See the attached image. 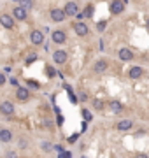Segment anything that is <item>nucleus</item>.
<instances>
[{
	"instance_id": "nucleus-1",
	"label": "nucleus",
	"mask_w": 149,
	"mask_h": 158,
	"mask_svg": "<svg viewBox=\"0 0 149 158\" xmlns=\"http://www.w3.org/2000/svg\"><path fill=\"white\" fill-rule=\"evenodd\" d=\"M125 11V2L123 0H112V4H111V13L112 14H121Z\"/></svg>"
},
{
	"instance_id": "nucleus-4",
	"label": "nucleus",
	"mask_w": 149,
	"mask_h": 158,
	"mask_svg": "<svg viewBox=\"0 0 149 158\" xmlns=\"http://www.w3.org/2000/svg\"><path fill=\"white\" fill-rule=\"evenodd\" d=\"M74 30H76V34H77V35H81V37H84V35H88V32H90V28H88V27H86L84 23H76V25H74Z\"/></svg>"
},
{
	"instance_id": "nucleus-9",
	"label": "nucleus",
	"mask_w": 149,
	"mask_h": 158,
	"mask_svg": "<svg viewBox=\"0 0 149 158\" xmlns=\"http://www.w3.org/2000/svg\"><path fill=\"white\" fill-rule=\"evenodd\" d=\"M65 14L67 16H77V4H74V2H69L67 5H65Z\"/></svg>"
},
{
	"instance_id": "nucleus-22",
	"label": "nucleus",
	"mask_w": 149,
	"mask_h": 158,
	"mask_svg": "<svg viewBox=\"0 0 149 158\" xmlns=\"http://www.w3.org/2000/svg\"><path fill=\"white\" fill-rule=\"evenodd\" d=\"M83 116H84L86 121H90V120H91V114H90V111H83Z\"/></svg>"
},
{
	"instance_id": "nucleus-19",
	"label": "nucleus",
	"mask_w": 149,
	"mask_h": 158,
	"mask_svg": "<svg viewBox=\"0 0 149 158\" xmlns=\"http://www.w3.org/2000/svg\"><path fill=\"white\" fill-rule=\"evenodd\" d=\"M111 107H112L114 111H116V113H119L121 109H123V106H121L119 102H112V104H111Z\"/></svg>"
},
{
	"instance_id": "nucleus-32",
	"label": "nucleus",
	"mask_w": 149,
	"mask_h": 158,
	"mask_svg": "<svg viewBox=\"0 0 149 158\" xmlns=\"http://www.w3.org/2000/svg\"><path fill=\"white\" fill-rule=\"evenodd\" d=\"M123 2H125V4H126V2H128V0H123Z\"/></svg>"
},
{
	"instance_id": "nucleus-33",
	"label": "nucleus",
	"mask_w": 149,
	"mask_h": 158,
	"mask_svg": "<svg viewBox=\"0 0 149 158\" xmlns=\"http://www.w3.org/2000/svg\"><path fill=\"white\" fill-rule=\"evenodd\" d=\"M83 158H86V156H83Z\"/></svg>"
},
{
	"instance_id": "nucleus-21",
	"label": "nucleus",
	"mask_w": 149,
	"mask_h": 158,
	"mask_svg": "<svg viewBox=\"0 0 149 158\" xmlns=\"http://www.w3.org/2000/svg\"><path fill=\"white\" fill-rule=\"evenodd\" d=\"M34 60H37V55H35V53H32L30 56H27V63H32Z\"/></svg>"
},
{
	"instance_id": "nucleus-2",
	"label": "nucleus",
	"mask_w": 149,
	"mask_h": 158,
	"mask_svg": "<svg viewBox=\"0 0 149 158\" xmlns=\"http://www.w3.org/2000/svg\"><path fill=\"white\" fill-rule=\"evenodd\" d=\"M65 18H67V14H65L63 9H53V11H51V20H53V21H56V23L65 21Z\"/></svg>"
},
{
	"instance_id": "nucleus-16",
	"label": "nucleus",
	"mask_w": 149,
	"mask_h": 158,
	"mask_svg": "<svg viewBox=\"0 0 149 158\" xmlns=\"http://www.w3.org/2000/svg\"><path fill=\"white\" fill-rule=\"evenodd\" d=\"M107 69V62L105 60H98L97 63H95V67H93V70L95 72H104Z\"/></svg>"
},
{
	"instance_id": "nucleus-12",
	"label": "nucleus",
	"mask_w": 149,
	"mask_h": 158,
	"mask_svg": "<svg viewBox=\"0 0 149 158\" xmlns=\"http://www.w3.org/2000/svg\"><path fill=\"white\" fill-rule=\"evenodd\" d=\"M16 97H18L20 100H28V97H30L28 88H23V86H20L18 90H16Z\"/></svg>"
},
{
	"instance_id": "nucleus-10",
	"label": "nucleus",
	"mask_w": 149,
	"mask_h": 158,
	"mask_svg": "<svg viewBox=\"0 0 149 158\" xmlns=\"http://www.w3.org/2000/svg\"><path fill=\"white\" fill-rule=\"evenodd\" d=\"M0 23H2L5 28H12V27H14V18H11V16H7V14H2L0 16Z\"/></svg>"
},
{
	"instance_id": "nucleus-11",
	"label": "nucleus",
	"mask_w": 149,
	"mask_h": 158,
	"mask_svg": "<svg viewBox=\"0 0 149 158\" xmlns=\"http://www.w3.org/2000/svg\"><path fill=\"white\" fill-rule=\"evenodd\" d=\"M51 39H53V42H56V44H63L67 37H65V34L62 32V30H56V32H53Z\"/></svg>"
},
{
	"instance_id": "nucleus-18",
	"label": "nucleus",
	"mask_w": 149,
	"mask_h": 158,
	"mask_svg": "<svg viewBox=\"0 0 149 158\" xmlns=\"http://www.w3.org/2000/svg\"><path fill=\"white\" fill-rule=\"evenodd\" d=\"M83 16H84V18H91V16H93V5H88Z\"/></svg>"
},
{
	"instance_id": "nucleus-20",
	"label": "nucleus",
	"mask_w": 149,
	"mask_h": 158,
	"mask_svg": "<svg viewBox=\"0 0 149 158\" xmlns=\"http://www.w3.org/2000/svg\"><path fill=\"white\" fill-rule=\"evenodd\" d=\"M58 158H72V153L70 151H63V153H60V156Z\"/></svg>"
},
{
	"instance_id": "nucleus-8",
	"label": "nucleus",
	"mask_w": 149,
	"mask_h": 158,
	"mask_svg": "<svg viewBox=\"0 0 149 158\" xmlns=\"http://www.w3.org/2000/svg\"><path fill=\"white\" fill-rule=\"evenodd\" d=\"M133 58V53L130 49H126V48H121L119 49V60L121 62H130Z\"/></svg>"
},
{
	"instance_id": "nucleus-14",
	"label": "nucleus",
	"mask_w": 149,
	"mask_h": 158,
	"mask_svg": "<svg viewBox=\"0 0 149 158\" xmlns=\"http://www.w3.org/2000/svg\"><path fill=\"white\" fill-rule=\"evenodd\" d=\"M130 128H132V121L130 120H123V121L118 123V130H121V132H126Z\"/></svg>"
},
{
	"instance_id": "nucleus-31",
	"label": "nucleus",
	"mask_w": 149,
	"mask_h": 158,
	"mask_svg": "<svg viewBox=\"0 0 149 158\" xmlns=\"http://www.w3.org/2000/svg\"><path fill=\"white\" fill-rule=\"evenodd\" d=\"M147 28H149V20H147Z\"/></svg>"
},
{
	"instance_id": "nucleus-3",
	"label": "nucleus",
	"mask_w": 149,
	"mask_h": 158,
	"mask_svg": "<svg viewBox=\"0 0 149 158\" xmlns=\"http://www.w3.org/2000/svg\"><path fill=\"white\" fill-rule=\"evenodd\" d=\"M0 113L5 114V116L14 114V104H12V102H2V104H0Z\"/></svg>"
},
{
	"instance_id": "nucleus-28",
	"label": "nucleus",
	"mask_w": 149,
	"mask_h": 158,
	"mask_svg": "<svg viewBox=\"0 0 149 158\" xmlns=\"http://www.w3.org/2000/svg\"><path fill=\"white\" fill-rule=\"evenodd\" d=\"M55 149H56L58 153H63V148H62V146H58V144H56V146H55Z\"/></svg>"
},
{
	"instance_id": "nucleus-7",
	"label": "nucleus",
	"mask_w": 149,
	"mask_h": 158,
	"mask_svg": "<svg viewBox=\"0 0 149 158\" xmlns=\"http://www.w3.org/2000/svg\"><path fill=\"white\" fill-rule=\"evenodd\" d=\"M12 18H14V20H25V18H27V9H23L21 5L14 7V11H12Z\"/></svg>"
},
{
	"instance_id": "nucleus-25",
	"label": "nucleus",
	"mask_w": 149,
	"mask_h": 158,
	"mask_svg": "<svg viewBox=\"0 0 149 158\" xmlns=\"http://www.w3.org/2000/svg\"><path fill=\"white\" fill-rule=\"evenodd\" d=\"M4 83H5V76H4V74H0V86H2Z\"/></svg>"
},
{
	"instance_id": "nucleus-23",
	"label": "nucleus",
	"mask_w": 149,
	"mask_h": 158,
	"mask_svg": "<svg viewBox=\"0 0 149 158\" xmlns=\"http://www.w3.org/2000/svg\"><path fill=\"white\" fill-rule=\"evenodd\" d=\"M48 74H49V77H55L56 74H55V69L53 67H48Z\"/></svg>"
},
{
	"instance_id": "nucleus-29",
	"label": "nucleus",
	"mask_w": 149,
	"mask_h": 158,
	"mask_svg": "<svg viewBox=\"0 0 149 158\" xmlns=\"http://www.w3.org/2000/svg\"><path fill=\"white\" fill-rule=\"evenodd\" d=\"M95 107H97V109H102V102L97 100V102H95Z\"/></svg>"
},
{
	"instance_id": "nucleus-24",
	"label": "nucleus",
	"mask_w": 149,
	"mask_h": 158,
	"mask_svg": "<svg viewBox=\"0 0 149 158\" xmlns=\"http://www.w3.org/2000/svg\"><path fill=\"white\" fill-rule=\"evenodd\" d=\"M42 149L44 151H49L51 149V144L49 142H42Z\"/></svg>"
},
{
	"instance_id": "nucleus-13",
	"label": "nucleus",
	"mask_w": 149,
	"mask_h": 158,
	"mask_svg": "<svg viewBox=\"0 0 149 158\" xmlns=\"http://www.w3.org/2000/svg\"><path fill=\"white\" fill-rule=\"evenodd\" d=\"M142 74H144V70H142L140 67H132V69H130V72H128V76H130L132 79H139Z\"/></svg>"
},
{
	"instance_id": "nucleus-5",
	"label": "nucleus",
	"mask_w": 149,
	"mask_h": 158,
	"mask_svg": "<svg viewBox=\"0 0 149 158\" xmlns=\"http://www.w3.org/2000/svg\"><path fill=\"white\" fill-rule=\"evenodd\" d=\"M30 39H32L34 44H42L44 42V34L41 30H34V32L30 34Z\"/></svg>"
},
{
	"instance_id": "nucleus-15",
	"label": "nucleus",
	"mask_w": 149,
	"mask_h": 158,
	"mask_svg": "<svg viewBox=\"0 0 149 158\" xmlns=\"http://www.w3.org/2000/svg\"><path fill=\"white\" fill-rule=\"evenodd\" d=\"M11 139H12L11 130H0V141H2V142H9Z\"/></svg>"
},
{
	"instance_id": "nucleus-30",
	"label": "nucleus",
	"mask_w": 149,
	"mask_h": 158,
	"mask_svg": "<svg viewBox=\"0 0 149 158\" xmlns=\"http://www.w3.org/2000/svg\"><path fill=\"white\" fill-rule=\"evenodd\" d=\"M137 158H149L147 155H144V153H139V155H137Z\"/></svg>"
},
{
	"instance_id": "nucleus-17",
	"label": "nucleus",
	"mask_w": 149,
	"mask_h": 158,
	"mask_svg": "<svg viewBox=\"0 0 149 158\" xmlns=\"http://www.w3.org/2000/svg\"><path fill=\"white\" fill-rule=\"evenodd\" d=\"M20 4H21L23 9H30V7H32V0H20Z\"/></svg>"
},
{
	"instance_id": "nucleus-27",
	"label": "nucleus",
	"mask_w": 149,
	"mask_h": 158,
	"mask_svg": "<svg viewBox=\"0 0 149 158\" xmlns=\"http://www.w3.org/2000/svg\"><path fill=\"white\" fill-rule=\"evenodd\" d=\"M97 28H98V30H100V32H102V30L105 28V23L102 21V23H100V25H98V27H97Z\"/></svg>"
},
{
	"instance_id": "nucleus-26",
	"label": "nucleus",
	"mask_w": 149,
	"mask_h": 158,
	"mask_svg": "<svg viewBox=\"0 0 149 158\" xmlns=\"http://www.w3.org/2000/svg\"><path fill=\"white\" fill-rule=\"evenodd\" d=\"M5 158H18V156H16V153L11 151V153H7V156H5Z\"/></svg>"
},
{
	"instance_id": "nucleus-6",
	"label": "nucleus",
	"mask_w": 149,
	"mask_h": 158,
	"mask_svg": "<svg viewBox=\"0 0 149 158\" xmlns=\"http://www.w3.org/2000/svg\"><path fill=\"white\" fill-rule=\"evenodd\" d=\"M53 60H55L58 65L65 63V62H67V53H65V51H55V53H53Z\"/></svg>"
}]
</instances>
